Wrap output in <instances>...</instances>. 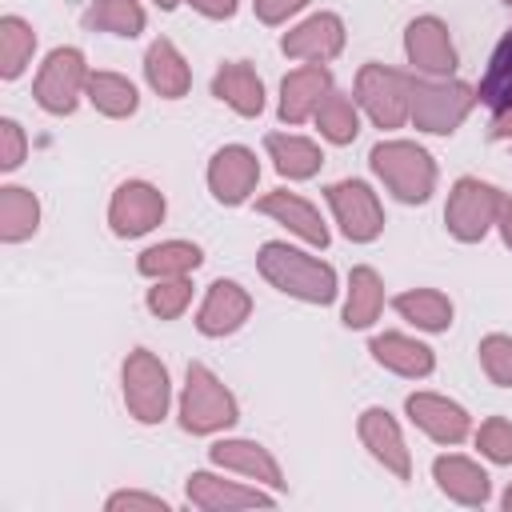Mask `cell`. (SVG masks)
<instances>
[{
  "instance_id": "cell-1",
  "label": "cell",
  "mask_w": 512,
  "mask_h": 512,
  "mask_svg": "<svg viewBox=\"0 0 512 512\" xmlns=\"http://www.w3.org/2000/svg\"><path fill=\"white\" fill-rule=\"evenodd\" d=\"M256 268L284 296H296L304 304H332L336 300V268L300 252V248H292V244H284V240L260 244Z\"/></svg>"
},
{
  "instance_id": "cell-2",
  "label": "cell",
  "mask_w": 512,
  "mask_h": 512,
  "mask_svg": "<svg viewBox=\"0 0 512 512\" xmlns=\"http://www.w3.org/2000/svg\"><path fill=\"white\" fill-rule=\"evenodd\" d=\"M368 164L404 204H424L436 192V160L412 140H380L368 152Z\"/></svg>"
},
{
  "instance_id": "cell-3",
  "label": "cell",
  "mask_w": 512,
  "mask_h": 512,
  "mask_svg": "<svg viewBox=\"0 0 512 512\" xmlns=\"http://www.w3.org/2000/svg\"><path fill=\"white\" fill-rule=\"evenodd\" d=\"M236 420H240L236 396L212 376V368L192 360L184 372V392H180V428L192 436H212V432L232 428Z\"/></svg>"
},
{
  "instance_id": "cell-4",
  "label": "cell",
  "mask_w": 512,
  "mask_h": 512,
  "mask_svg": "<svg viewBox=\"0 0 512 512\" xmlns=\"http://www.w3.org/2000/svg\"><path fill=\"white\" fill-rule=\"evenodd\" d=\"M476 88L464 84V80H452V76H436V80H416L412 84V112L408 120L420 128V132H432V136H452L468 112L476 108Z\"/></svg>"
},
{
  "instance_id": "cell-5",
  "label": "cell",
  "mask_w": 512,
  "mask_h": 512,
  "mask_svg": "<svg viewBox=\"0 0 512 512\" xmlns=\"http://www.w3.org/2000/svg\"><path fill=\"white\" fill-rule=\"evenodd\" d=\"M412 84L416 76L388 68V64H364L356 72V104L368 112L376 128H400L412 112Z\"/></svg>"
},
{
  "instance_id": "cell-6",
  "label": "cell",
  "mask_w": 512,
  "mask_h": 512,
  "mask_svg": "<svg viewBox=\"0 0 512 512\" xmlns=\"http://www.w3.org/2000/svg\"><path fill=\"white\" fill-rule=\"evenodd\" d=\"M504 192L480 176H460L448 192L444 204V224L460 244H476L488 236V228H496V212H500Z\"/></svg>"
},
{
  "instance_id": "cell-7",
  "label": "cell",
  "mask_w": 512,
  "mask_h": 512,
  "mask_svg": "<svg viewBox=\"0 0 512 512\" xmlns=\"http://www.w3.org/2000/svg\"><path fill=\"white\" fill-rule=\"evenodd\" d=\"M88 64H84V52L80 48H52L32 80V96L44 112L52 116H72L84 88H88Z\"/></svg>"
},
{
  "instance_id": "cell-8",
  "label": "cell",
  "mask_w": 512,
  "mask_h": 512,
  "mask_svg": "<svg viewBox=\"0 0 512 512\" xmlns=\"http://www.w3.org/2000/svg\"><path fill=\"white\" fill-rule=\"evenodd\" d=\"M120 380H124V404L140 424H160L168 416L172 384H168V368L160 364V356H152L148 348H132Z\"/></svg>"
},
{
  "instance_id": "cell-9",
  "label": "cell",
  "mask_w": 512,
  "mask_h": 512,
  "mask_svg": "<svg viewBox=\"0 0 512 512\" xmlns=\"http://www.w3.org/2000/svg\"><path fill=\"white\" fill-rule=\"evenodd\" d=\"M324 196H328V208H332L340 232L352 244H368L384 232V208L364 180H336V184H328Z\"/></svg>"
},
{
  "instance_id": "cell-10",
  "label": "cell",
  "mask_w": 512,
  "mask_h": 512,
  "mask_svg": "<svg viewBox=\"0 0 512 512\" xmlns=\"http://www.w3.org/2000/svg\"><path fill=\"white\" fill-rule=\"evenodd\" d=\"M164 212H168V200L148 180H124L108 200V224L120 240H136L152 232L164 220Z\"/></svg>"
},
{
  "instance_id": "cell-11",
  "label": "cell",
  "mask_w": 512,
  "mask_h": 512,
  "mask_svg": "<svg viewBox=\"0 0 512 512\" xmlns=\"http://www.w3.org/2000/svg\"><path fill=\"white\" fill-rule=\"evenodd\" d=\"M356 432H360V444L372 452V460L384 464V472H392L396 480H412V452H408L404 432L388 408H380V404L364 408L356 420Z\"/></svg>"
},
{
  "instance_id": "cell-12",
  "label": "cell",
  "mask_w": 512,
  "mask_h": 512,
  "mask_svg": "<svg viewBox=\"0 0 512 512\" xmlns=\"http://www.w3.org/2000/svg\"><path fill=\"white\" fill-rule=\"evenodd\" d=\"M404 56L416 72L428 76H452L456 72V44L440 16H416L404 28Z\"/></svg>"
},
{
  "instance_id": "cell-13",
  "label": "cell",
  "mask_w": 512,
  "mask_h": 512,
  "mask_svg": "<svg viewBox=\"0 0 512 512\" xmlns=\"http://www.w3.org/2000/svg\"><path fill=\"white\" fill-rule=\"evenodd\" d=\"M256 180H260V160H256V152L244 148V144H224V148L208 160V188H212V196H216L224 208L244 204V200L256 192Z\"/></svg>"
},
{
  "instance_id": "cell-14",
  "label": "cell",
  "mask_w": 512,
  "mask_h": 512,
  "mask_svg": "<svg viewBox=\"0 0 512 512\" xmlns=\"http://www.w3.org/2000/svg\"><path fill=\"white\" fill-rule=\"evenodd\" d=\"M344 20L336 12H312L308 20H300L296 28L284 32L280 52L292 60H308V64H328L344 52Z\"/></svg>"
},
{
  "instance_id": "cell-15",
  "label": "cell",
  "mask_w": 512,
  "mask_h": 512,
  "mask_svg": "<svg viewBox=\"0 0 512 512\" xmlns=\"http://www.w3.org/2000/svg\"><path fill=\"white\" fill-rule=\"evenodd\" d=\"M404 412H408V420H412L428 440H436V444H460V440L472 432V416H468L456 400H448V396H440V392H412V396L404 400Z\"/></svg>"
},
{
  "instance_id": "cell-16",
  "label": "cell",
  "mask_w": 512,
  "mask_h": 512,
  "mask_svg": "<svg viewBox=\"0 0 512 512\" xmlns=\"http://www.w3.org/2000/svg\"><path fill=\"white\" fill-rule=\"evenodd\" d=\"M248 316H252L248 288H240L236 280H212L204 292V304L196 312V328H200V336L220 340V336H232Z\"/></svg>"
},
{
  "instance_id": "cell-17",
  "label": "cell",
  "mask_w": 512,
  "mask_h": 512,
  "mask_svg": "<svg viewBox=\"0 0 512 512\" xmlns=\"http://www.w3.org/2000/svg\"><path fill=\"white\" fill-rule=\"evenodd\" d=\"M184 496L188 504L204 508V512H228V508H272L276 496L272 492H260V488H248V484H236V480H224L216 472H192L188 484H184Z\"/></svg>"
},
{
  "instance_id": "cell-18",
  "label": "cell",
  "mask_w": 512,
  "mask_h": 512,
  "mask_svg": "<svg viewBox=\"0 0 512 512\" xmlns=\"http://www.w3.org/2000/svg\"><path fill=\"white\" fill-rule=\"evenodd\" d=\"M208 456L224 472H236V476H248L256 484H268L272 492H284V472H280L276 456L256 440H216L208 448Z\"/></svg>"
},
{
  "instance_id": "cell-19",
  "label": "cell",
  "mask_w": 512,
  "mask_h": 512,
  "mask_svg": "<svg viewBox=\"0 0 512 512\" xmlns=\"http://www.w3.org/2000/svg\"><path fill=\"white\" fill-rule=\"evenodd\" d=\"M256 212H264V216L280 220L292 236L308 240L312 248H328V240H332V236H328L324 216L316 212V204H312V200H304V196H296V192H288V188H276V192L260 196V200H256Z\"/></svg>"
},
{
  "instance_id": "cell-20",
  "label": "cell",
  "mask_w": 512,
  "mask_h": 512,
  "mask_svg": "<svg viewBox=\"0 0 512 512\" xmlns=\"http://www.w3.org/2000/svg\"><path fill=\"white\" fill-rule=\"evenodd\" d=\"M328 92H332V72L324 64H304L280 80V108L276 112L284 124H304L308 116H316V108Z\"/></svg>"
},
{
  "instance_id": "cell-21",
  "label": "cell",
  "mask_w": 512,
  "mask_h": 512,
  "mask_svg": "<svg viewBox=\"0 0 512 512\" xmlns=\"http://www.w3.org/2000/svg\"><path fill=\"white\" fill-rule=\"evenodd\" d=\"M432 480H436V488H440L448 500L468 504V508H480V504H488V496H492L488 472H484L476 460L456 456V452H444V456L432 460Z\"/></svg>"
},
{
  "instance_id": "cell-22",
  "label": "cell",
  "mask_w": 512,
  "mask_h": 512,
  "mask_svg": "<svg viewBox=\"0 0 512 512\" xmlns=\"http://www.w3.org/2000/svg\"><path fill=\"white\" fill-rule=\"evenodd\" d=\"M212 96L220 104H228L236 116H260L264 112V80L256 76V68L248 60H228L216 68L212 76Z\"/></svg>"
},
{
  "instance_id": "cell-23",
  "label": "cell",
  "mask_w": 512,
  "mask_h": 512,
  "mask_svg": "<svg viewBox=\"0 0 512 512\" xmlns=\"http://www.w3.org/2000/svg\"><path fill=\"white\" fill-rule=\"evenodd\" d=\"M144 76H148V88L164 100H180L188 96L192 88V68L188 60L180 56V48L168 40V36H156L144 52Z\"/></svg>"
},
{
  "instance_id": "cell-24",
  "label": "cell",
  "mask_w": 512,
  "mask_h": 512,
  "mask_svg": "<svg viewBox=\"0 0 512 512\" xmlns=\"http://www.w3.org/2000/svg\"><path fill=\"white\" fill-rule=\"evenodd\" d=\"M368 352H372V360L380 368H388L396 376H408V380H420V376H428L436 368L432 348L420 344V340H412V336H404V332H380V336H372Z\"/></svg>"
},
{
  "instance_id": "cell-25",
  "label": "cell",
  "mask_w": 512,
  "mask_h": 512,
  "mask_svg": "<svg viewBox=\"0 0 512 512\" xmlns=\"http://www.w3.org/2000/svg\"><path fill=\"white\" fill-rule=\"evenodd\" d=\"M264 148H268V160L272 168L284 176V180H312L324 164V152L316 140L308 136H292V132H268L264 136Z\"/></svg>"
},
{
  "instance_id": "cell-26",
  "label": "cell",
  "mask_w": 512,
  "mask_h": 512,
  "mask_svg": "<svg viewBox=\"0 0 512 512\" xmlns=\"http://www.w3.org/2000/svg\"><path fill=\"white\" fill-rule=\"evenodd\" d=\"M200 264H204V252H200V244H192V240H164V244H152V248H144L140 260H136L140 276H148V280L188 276V272H196Z\"/></svg>"
},
{
  "instance_id": "cell-27",
  "label": "cell",
  "mask_w": 512,
  "mask_h": 512,
  "mask_svg": "<svg viewBox=\"0 0 512 512\" xmlns=\"http://www.w3.org/2000/svg\"><path fill=\"white\" fill-rule=\"evenodd\" d=\"M384 308V280L376 268L356 264L348 272V300H344V324L348 328H368Z\"/></svg>"
},
{
  "instance_id": "cell-28",
  "label": "cell",
  "mask_w": 512,
  "mask_h": 512,
  "mask_svg": "<svg viewBox=\"0 0 512 512\" xmlns=\"http://www.w3.org/2000/svg\"><path fill=\"white\" fill-rule=\"evenodd\" d=\"M40 228V200L36 192L20 188V184H4L0 188V240L4 244H20Z\"/></svg>"
},
{
  "instance_id": "cell-29",
  "label": "cell",
  "mask_w": 512,
  "mask_h": 512,
  "mask_svg": "<svg viewBox=\"0 0 512 512\" xmlns=\"http://www.w3.org/2000/svg\"><path fill=\"white\" fill-rule=\"evenodd\" d=\"M392 308L420 332H448V324H452V300L436 288H408L392 300Z\"/></svg>"
},
{
  "instance_id": "cell-30",
  "label": "cell",
  "mask_w": 512,
  "mask_h": 512,
  "mask_svg": "<svg viewBox=\"0 0 512 512\" xmlns=\"http://www.w3.org/2000/svg\"><path fill=\"white\" fill-rule=\"evenodd\" d=\"M84 96L92 100L96 112H104V116H112V120H124V116H132V112L140 108L136 84H132L128 76H120V72H92Z\"/></svg>"
},
{
  "instance_id": "cell-31",
  "label": "cell",
  "mask_w": 512,
  "mask_h": 512,
  "mask_svg": "<svg viewBox=\"0 0 512 512\" xmlns=\"http://www.w3.org/2000/svg\"><path fill=\"white\" fill-rule=\"evenodd\" d=\"M476 100L488 104L492 112L500 108H512V28L500 36V44L492 48L488 56V68L476 84Z\"/></svg>"
},
{
  "instance_id": "cell-32",
  "label": "cell",
  "mask_w": 512,
  "mask_h": 512,
  "mask_svg": "<svg viewBox=\"0 0 512 512\" xmlns=\"http://www.w3.org/2000/svg\"><path fill=\"white\" fill-rule=\"evenodd\" d=\"M312 120H316V128L328 144H352L360 136V104H356V96H344L336 88L320 100Z\"/></svg>"
},
{
  "instance_id": "cell-33",
  "label": "cell",
  "mask_w": 512,
  "mask_h": 512,
  "mask_svg": "<svg viewBox=\"0 0 512 512\" xmlns=\"http://www.w3.org/2000/svg\"><path fill=\"white\" fill-rule=\"evenodd\" d=\"M36 52V32L24 16H0V76L16 80Z\"/></svg>"
},
{
  "instance_id": "cell-34",
  "label": "cell",
  "mask_w": 512,
  "mask_h": 512,
  "mask_svg": "<svg viewBox=\"0 0 512 512\" xmlns=\"http://www.w3.org/2000/svg\"><path fill=\"white\" fill-rule=\"evenodd\" d=\"M84 24L112 36H140L144 32V8L140 0H92L84 12Z\"/></svg>"
},
{
  "instance_id": "cell-35",
  "label": "cell",
  "mask_w": 512,
  "mask_h": 512,
  "mask_svg": "<svg viewBox=\"0 0 512 512\" xmlns=\"http://www.w3.org/2000/svg\"><path fill=\"white\" fill-rule=\"evenodd\" d=\"M192 304V284L188 276H172V280H156L148 288V312L156 320H176L184 316V308Z\"/></svg>"
},
{
  "instance_id": "cell-36",
  "label": "cell",
  "mask_w": 512,
  "mask_h": 512,
  "mask_svg": "<svg viewBox=\"0 0 512 512\" xmlns=\"http://www.w3.org/2000/svg\"><path fill=\"white\" fill-rule=\"evenodd\" d=\"M476 352H480V368L488 372V380L500 388H512V336L488 332Z\"/></svg>"
},
{
  "instance_id": "cell-37",
  "label": "cell",
  "mask_w": 512,
  "mask_h": 512,
  "mask_svg": "<svg viewBox=\"0 0 512 512\" xmlns=\"http://www.w3.org/2000/svg\"><path fill=\"white\" fill-rule=\"evenodd\" d=\"M476 448H480V456H488L492 464H512V420L488 416V420L476 428Z\"/></svg>"
},
{
  "instance_id": "cell-38",
  "label": "cell",
  "mask_w": 512,
  "mask_h": 512,
  "mask_svg": "<svg viewBox=\"0 0 512 512\" xmlns=\"http://www.w3.org/2000/svg\"><path fill=\"white\" fill-rule=\"evenodd\" d=\"M24 156H28V136H24V128H20L12 116H4V120H0V168H4V172H16V168L24 164Z\"/></svg>"
},
{
  "instance_id": "cell-39",
  "label": "cell",
  "mask_w": 512,
  "mask_h": 512,
  "mask_svg": "<svg viewBox=\"0 0 512 512\" xmlns=\"http://www.w3.org/2000/svg\"><path fill=\"white\" fill-rule=\"evenodd\" d=\"M120 508H148V512H168V500H164V496H152V492H136V488H124V492H112V496H108V512H120Z\"/></svg>"
},
{
  "instance_id": "cell-40",
  "label": "cell",
  "mask_w": 512,
  "mask_h": 512,
  "mask_svg": "<svg viewBox=\"0 0 512 512\" xmlns=\"http://www.w3.org/2000/svg\"><path fill=\"white\" fill-rule=\"evenodd\" d=\"M304 4H308V0H252L260 24H284V20L296 16Z\"/></svg>"
},
{
  "instance_id": "cell-41",
  "label": "cell",
  "mask_w": 512,
  "mask_h": 512,
  "mask_svg": "<svg viewBox=\"0 0 512 512\" xmlns=\"http://www.w3.org/2000/svg\"><path fill=\"white\" fill-rule=\"evenodd\" d=\"M184 4H192L208 20H232L236 16V0H184Z\"/></svg>"
},
{
  "instance_id": "cell-42",
  "label": "cell",
  "mask_w": 512,
  "mask_h": 512,
  "mask_svg": "<svg viewBox=\"0 0 512 512\" xmlns=\"http://www.w3.org/2000/svg\"><path fill=\"white\" fill-rule=\"evenodd\" d=\"M488 140H512V108H500V112H492V124H488Z\"/></svg>"
},
{
  "instance_id": "cell-43",
  "label": "cell",
  "mask_w": 512,
  "mask_h": 512,
  "mask_svg": "<svg viewBox=\"0 0 512 512\" xmlns=\"http://www.w3.org/2000/svg\"><path fill=\"white\" fill-rule=\"evenodd\" d=\"M496 228H500V240L512 248V196L500 200V212H496Z\"/></svg>"
},
{
  "instance_id": "cell-44",
  "label": "cell",
  "mask_w": 512,
  "mask_h": 512,
  "mask_svg": "<svg viewBox=\"0 0 512 512\" xmlns=\"http://www.w3.org/2000/svg\"><path fill=\"white\" fill-rule=\"evenodd\" d=\"M152 4H156V8H164V12H172V8L180 4V0H152Z\"/></svg>"
},
{
  "instance_id": "cell-45",
  "label": "cell",
  "mask_w": 512,
  "mask_h": 512,
  "mask_svg": "<svg viewBox=\"0 0 512 512\" xmlns=\"http://www.w3.org/2000/svg\"><path fill=\"white\" fill-rule=\"evenodd\" d=\"M500 504H504V512H512V488H508V492L500 496Z\"/></svg>"
},
{
  "instance_id": "cell-46",
  "label": "cell",
  "mask_w": 512,
  "mask_h": 512,
  "mask_svg": "<svg viewBox=\"0 0 512 512\" xmlns=\"http://www.w3.org/2000/svg\"><path fill=\"white\" fill-rule=\"evenodd\" d=\"M504 4H508V8H512V0H504Z\"/></svg>"
}]
</instances>
